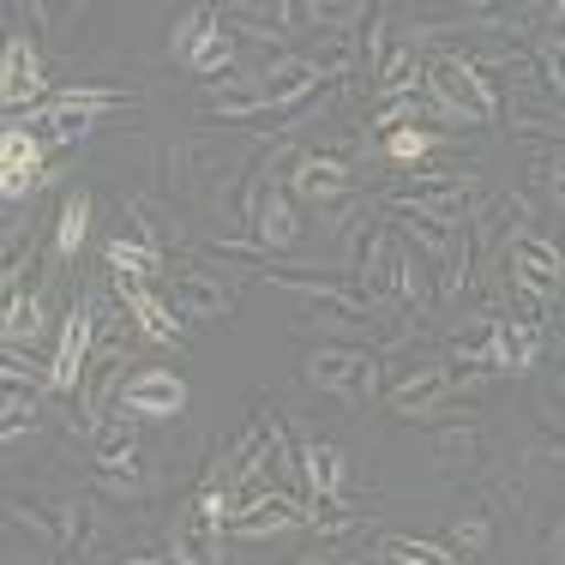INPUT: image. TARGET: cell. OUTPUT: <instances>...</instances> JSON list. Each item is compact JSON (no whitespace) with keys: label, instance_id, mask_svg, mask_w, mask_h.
<instances>
[{"label":"cell","instance_id":"1","mask_svg":"<svg viewBox=\"0 0 565 565\" xmlns=\"http://www.w3.org/2000/svg\"><path fill=\"white\" fill-rule=\"evenodd\" d=\"M422 90L451 120H469V127H493V120H500V85H488V78L469 66V55H427Z\"/></svg>","mask_w":565,"mask_h":565},{"label":"cell","instance_id":"2","mask_svg":"<svg viewBox=\"0 0 565 565\" xmlns=\"http://www.w3.org/2000/svg\"><path fill=\"white\" fill-rule=\"evenodd\" d=\"M500 265H505V295H523V301H535V307L565 301V253L547 235H535V228L511 235Z\"/></svg>","mask_w":565,"mask_h":565},{"label":"cell","instance_id":"3","mask_svg":"<svg viewBox=\"0 0 565 565\" xmlns=\"http://www.w3.org/2000/svg\"><path fill=\"white\" fill-rule=\"evenodd\" d=\"M380 355H367V349L355 343H319L301 355V380L313 385V392H331L343 403H367L380 392Z\"/></svg>","mask_w":565,"mask_h":565},{"label":"cell","instance_id":"4","mask_svg":"<svg viewBox=\"0 0 565 565\" xmlns=\"http://www.w3.org/2000/svg\"><path fill=\"white\" fill-rule=\"evenodd\" d=\"M469 199H476V174H457V169H415L409 181L385 186L380 205H397V211H427V217H446V223H463Z\"/></svg>","mask_w":565,"mask_h":565},{"label":"cell","instance_id":"5","mask_svg":"<svg viewBox=\"0 0 565 565\" xmlns=\"http://www.w3.org/2000/svg\"><path fill=\"white\" fill-rule=\"evenodd\" d=\"M90 355H97V301L73 295V301H66V319L55 326V392L61 397L78 392Z\"/></svg>","mask_w":565,"mask_h":565},{"label":"cell","instance_id":"6","mask_svg":"<svg viewBox=\"0 0 565 565\" xmlns=\"http://www.w3.org/2000/svg\"><path fill=\"white\" fill-rule=\"evenodd\" d=\"M163 282H169V307L186 326H217V319L235 313V289L217 271H205V265H174Z\"/></svg>","mask_w":565,"mask_h":565},{"label":"cell","instance_id":"7","mask_svg":"<svg viewBox=\"0 0 565 565\" xmlns=\"http://www.w3.org/2000/svg\"><path fill=\"white\" fill-rule=\"evenodd\" d=\"M349 186H355V169H349L343 151H301V157H295V169H289L295 205L331 211V205H343V199H349Z\"/></svg>","mask_w":565,"mask_h":565},{"label":"cell","instance_id":"8","mask_svg":"<svg viewBox=\"0 0 565 565\" xmlns=\"http://www.w3.org/2000/svg\"><path fill=\"white\" fill-rule=\"evenodd\" d=\"M277 439H282V415H271V403H253V415H247V434L235 439V451H228V463H223V481H228V493L235 488H253V481L271 469V457H277Z\"/></svg>","mask_w":565,"mask_h":565},{"label":"cell","instance_id":"9","mask_svg":"<svg viewBox=\"0 0 565 565\" xmlns=\"http://www.w3.org/2000/svg\"><path fill=\"white\" fill-rule=\"evenodd\" d=\"M253 85H259L265 109H301V103H313L331 78H326V66H319V55H271Z\"/></svg>","mask_w":565,"mask_h":565},{"label":"cell","instance_id":"10","mask_svg":"<svg viewBox=\"0 0 565 565\" xmlns=\"http://www.w3.org/2000/svg\"><path fill=\"white\" fill-rule=\"evenodd\" d=\"M186 409V380L169 367H132L120 385V415L132 422H174Z\"/></svg>","mask_w":565,"mask_h":565},{"label":"cell","instance_id":"11","mask_svg":"<svg viewBox=\"0 0 565 565\" xmlns=\"http://www.w3.org/2000/svg\"><path fill=\"white\" fill-rule=\"evenodd\" d=\"M355 277L367 282V295H373V307H392L403 301V277H409V247L392 235V228H373V241H367V253H361V265H355Z\"/></svg>","mask_w":565,"mask_h":565},{"label":"cell","instance_id":"12","mask_svg":"<svg viewBox=\"0 0 565 565\" xmlns=\"http://www.w3.org/2000/svg\"><path fill=\"white\" fill-rule=\"evenodd\" d=\"M0 97H7V115H31V109L49 103L43 61H36L31 36H7V55H0Z\"/></svg>","mask_w":565,"mask_h":565},{"label":"cell","instance_id":"13","mask_svg":"<svg viewBox=\"0 0 565 565\" xmlns=\"http://www.w3.org/2000/svg\"><path fill=\"white\" fill-rule=\"evenodd\" d=\"M109 282H115L120 313L139 326V338H151V343H181V326H186V319L174 313L163 295H151V282H132V277H115V271H109Z\"/></svg>","mask_w":565,"mask_h":565},{"label":"cell","instance_id":"14","mask_svg":"<svg viewBox=\"0 0 565 565\" xmlns=\"http://www.w3.org/2000/svg\"><path fill=\"white\" fill-rule=\"evenodd\" d=\"M43 139H31V132L19 127V120H7V132H0V193H7V205H19L31 186H43Z\"/></svg>","mask_w":565,"mask_h":565},{"label":"cell","instance_id":"15","mask_svg":"<svg viewBox=\"0 0 565 565\" xmlns=\"http://www.w3.org/2000/svg\"><path fill=\"white\" fill-rule=\"evenodd\" d=\"M385 403H392L397 415H422V422H439V415H446V403H451V373H446V361L397 373L392 392H385Z\"/></svg>","mask_w":565,"mask_h":565},{"label":"cell","instance_id":"16","mask_svg":"<svg viewBox=\"0 0 565 565\" xmlns=\"http://www.w3.org/2000/svg\"><path fill=\"white\" fill-rule=\"evenodd\" d=\"M253 241H259L271 259H289L295 247H301V217H295V193L277 181H265L259 193V223H253Z\"/></svg>","mask_w":565,"mask_h":565},{"label":"cell","instance_id":"17","mask_svg":"<svg viewBox=\"0 0 565 565\" xmlns=\"http://www.w3.org/2000/svg\"><path fill=\"white\" fill-rule=\"evenodd\" d=\"M295 523H307V500H295V493H259L247 511H235L228 518V535H241V542H259V535H282L295 530Z\"/></svg>","mask_w":565,"mask_h":565},{"label":"cell","instance_id":"18","mask_svg":"<svg viewBox=\"0 0 565 565\" xmlns=\"http://www.w3.org/2000/svg\"><path fill=\"white\" fill-rule=\"evenodd\" d=\"M542 355V326L518 313H493V373H530Z\"/></svg>","mask_w":565,"mask_h":565},{"label":"cell","instance_id":"19","mask_svg":"<svg viewBox=\"0 0 565 565\" xmlns=\"http://www.w3.org/2000/svg\"><path fill=\"white\" fill-rule=\"evenodd\" d=\"M301 488L307 500H338L349 488V457L338 439H307L301 446Z\"/></svg>","mask_w":565,"mask_h":565},{"label":"cell","instance_id":"20","mask_svg":"<svg viewBox=\"0 0 565 565\" xmlns=\"http://www.w3.org/2000/svg\"><path fill=\"white\" fill-rule=\"evenodd\" d=\"M422 78H427L422 43H397L392 55H385V66H380V78H373V90H367V97L385 109V103H403V97H415V90H422Z\"/></svg>","mask_w":565,"mask_h":565},{"label":"cell","instance_id":"21","mask_svg":"<svg viewBox=\"0 0 565 565\" xmlns=\"http://www.w3.org/2000/svg\"><path fill=\"white\" fill-rule=\"evenodd\" d=\"M385 217H392L403 235L415 241V247L427 253V259H439L446 265L451 259V247H457V228L463 223H446V217H427V211H397V205H385Z\"/></svg>","mask_w":565,"mask_h":565},{"label":"cell","instance_id":"22","mask_svg":"<svg viewBox=\"0 0 565 565\" xmlns=\"http://www.w3.org/2000/svg\"><path fill=\"white\" fill-rule=\"evenodd\" d=\"M427 451H434L439 469H469V463L481 457L476 422H434V434H427Z\"/></svg>","mask_w":565,"mask_h":565},{"label":"cell","instance_id":"23","mask_svg":"<svg viewBox=\"0 0 565 565\" xmlns=\"http://www.w3.org/2000/svg\"><path fill=\"white\" fill-rule=\"evenodd\" d=\"M120 211H127V223H132V241H145V247H157V253H169V247H181V241H186L181 217H163L151 199H127Z\"/></svg>","mask_w":565,"mask_h":565},{"label":"cell","instance_id":"24","mask_svg":"<svg viewBox=\"0 0 565 565\" xmlns=\"http://www.w3.org/2000/svg\"><path fill=\"white\" fill-rule=\"evenodd\" d=\"M55 505H61V554H90V547L103 542V530H97V511H90L85 500H73V493H55Z\"/></svg>","mask_w":565,"mask_h":565},{"label":"cell","instance_id":"25","mask_svg":"<svg viewBox=\"0 0 565 565\" xmlns=\"http://www.w3.org/2000/svg\"><path fill=\"white\" fill-rule=\"evenodd\" d=\"M223 24V12L217 7H193L186 19H174V31H169V61H181V66H193V55L205 49V36Z\"/></svg>","mask_w":565,"mask_h":565},{"label":"cell","instance_id":"26","mask_svg":"<svg viewBox=\"0 0 565 565\" xmlns=\"http://www.w3.org/2000/svg\"><path fill=\"white\" fill-rule=\"evenodd\" d=\"M90 241V193H66L61 217H55V259H78Z\"/></svg>","mask_w":565,"mask_h":565},{"label":"cell","instance_id":"27","mask_svg":"<svg viewBox=\"0 0 565 565\" xmlns=\"http://www.w3.org/2000/svg\"><path fill=\"white\" fill-rule=\"evenodd\" d=\"M90 457H97V463H139V446H132V415H103L97 434H90Z\"/></svg>","mask_w":565,"mask_h":565},{"label":"cell","instance_id":"28","mask_svg":"<svg viewBox=\"0 0 565 565\" xmlns=\"http://www.w3.org/2000/svg\"><path fill=\"white\" fill-rule=\"evenodd\" d=\"M307 530L326 535V542H343V535H361V511L343 500H307Z\"/></svg>","mask_w":565,"mask_h":565},{"label":"cell","instance_id":"29","mask_svg":"<svg viewBox=\"0 0 565 565\" xmlns=\"http://www.w3.org/2000/svg\"><path fill=\"white\" fill-rule=\"evenodd\" d=\"M109 271L132 277V282H151V277H163V253L145 247V241H109Z\"/></svg>","mask_w":565,"mask_h":565},{"label":"cell","instance_id":"30","mask_svg":"<svg viewBox=\"0 0 565 565\" xmlns=\"http://www.w3.org/2000/svg\"><path fill=\"white\" fill-rule=\"evenodd\" d=\"M217 559H223V535H205L193 523H181L169 535V565H217Z\"/></svg>","mask_w":565,"mask_h":565},{"label":"cell","instance_id":"31","mask_svg":"<svg viewBox=\"0 0 565 565\" xmlns=\"http://www.w3.org/2000/svg\"><path fill=\"white\" fill-rule=\"evenodd\" d=\"M380 554L385 559H403V565H463L446 542H415V535H385Z\"/></svg>","mask_w":565,"mask_h":565},{"label":"cell","instance_id":"32","mask_svg":"<svg viewBox=\"0 0 565 565\" xmlns=\"http://www.w3.org/2000/svg\"><path fill=\"white\" fill-rule=\"evenodd\" d=\"M193 73L199 78H235V31L217 24V31L205 36V49L193 55Z\"/></svg>","mask_w":565,"mask_h":565},{"label":"cell","instance_id":"33","mask_svg":"<svg viewBox=\"0 0 565 565\" xmlns=\"http://www.w3.org/2000/svg\"><path fill=\"white\" fill-rule=\"evenodd\" d=\"M36 427H43V415H36V392H7V409H0V439L7 446H19V439H31Z\"/></svg>","mask_w":565,"mask_h":565},{"label":"cell","instance_id":"34","mask_svg":"<svg viewBox=\"0 0 565 565\" xmlns=\"http://www.w3.org/2000/svg\"><path fill=\"white\" fill-rule=\"evenodd\" d=\"M90 481H97L103 493H120V500H145V493H151L145 463H97V469H90Z\"/></svg>","mask_w":565,"mask_h":565},{"label":"cell","instance_id":"35","mask_svg":"<svg viewBox=\"0 0 565 565\" xmlns=\"http://www.w3.org/2000/svg\"><path fill=\"white\" fill-rule=\"evenodd\" d=\"M469 265H476V235H469V228H457V247H451V259L439 265V301H451V295H463V282H469Z\"/></svg>","mask_w":565,"mask_h":565},{"label":"cell","instance_id":"36","mask_svg":"<svg viewBox=\"0 0 565 565\" xmlns=\"http://www.w3.org/2000/svg\"><path fill=\"white\" fill-rule=\"evenodd\" d=\"M446 547H451L457 559H476L481 547H488V511H469V518H457V523H451V542H446Z\"/></svg>","mask_w":565,"mask_h":565},{"label":"cell","instance_id":"37","mask_svg":"<svg viewBox=\"0 0 565 565\" xmlns=\"http://www.w3.org/2000/svg\"><path fill=\"white\" fill-rule=\"evenodd\" d=\"M427 151H434V132H422V127H392L385 132V157H392V163H422Z\"/></svg>","mask_w":565,"mask_h":565},{"label":"cell","instance_id":"38","mask_svg":"<svg viewBox=\"0 0 565 565\" xmlns=\"http://www.w3.org/2000/svg\"><path fill=\"white\" fill-rule=\"evenodd\" d=\"M547 186H554V199L565 205V157H554V163H547Z\"/></svg>","mask_w":565,"mask_h":565},{"label":"cell","instance_id":"39","mask_svg":"<svg viewBox=\"0 0 565 565\" xmlns=\"http://www.w3.org/2000/svg\"><path fill=\"white\" fill-rule=\"evenodd\" d=\"M127 565H169V559H151V554H139V559H127Z\"/></svg>","mask_w":565,"mask_h":565},{"label":"cell","instance_id":"40","mask_svg":"<svg viewBox=\"0 0 565 565\" xmlns=\"http://www.w3.org/2000/svg\"><path fill=\"white\" fill-rule=\"evenodd\" d=\"M554 547H559V554H565V523H559V530H554Z\"/></svg>","mask_w":565,"mask_h":565},{"label":"cell","instance_id":"41","mask_svg":"<svg viewBox=\"0 0 565 565\" xmlns=\"http://www.w3.org/2000/svg\"><path fill=\"white\" fill-rule=\"evenodd\" d=\"M301 565H326V559H301Z\"/></svg>","mask_w":565,"mask_h":565},{"label":"cell","instance_id":"42","mask_svg":"<svg viewBox=\"0 0 565 565\" xmlns=\"http://www.w3.org/2000/svg\"><path fill=\"white\" fill-rule=\"evenodd\" d=\"M559 19H565V7H559Z\"/></svg>","mask_w":565,"mask_h":565}]
</instances>
